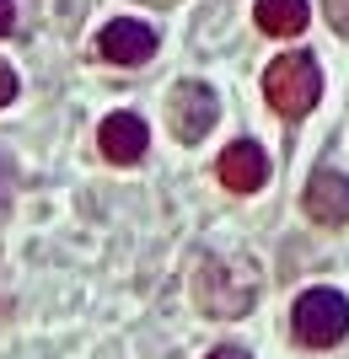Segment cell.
Wrapping results in <instances>:
<instances>
[{
    "label": "cell",
    "instance_id": "6da1fadb",
    "mask_svg": "<svg viewBox=\"0 0 349 359\" xmlns=\"http://www.w3.org/2000/svg\"><path fill=\"white\" fill-rule=\"evenodd\" d=\"M258 290H263V273L253 257H199L194 269V300L199 311L215 316V322H237L258 306Z\"/></svg>",
    "mask_w": 349,
    "mask_h": 359
},
{
    "label": "cell",
    "instance_id": "7a4b0ae2",
    "mask_svg": "<svg viewBox=\"0 0 349 359\" xmlns=\"http://www.w3.org/2000/svg\"><path fill=\"white\" fill-rule=\"evenodd\" d=\"M263 102H269L285 123L306 118V113L322 102V70H317V60H312L306 48H290V54L269 60V70H263Z\"/></svg>",
    "mask_w": 349,
    "mask_h": 359
},
{
    "label": "cell",
    "instance_id": "3957f363",
    "mask_svg": "<svg viewBox=\"0 0 349 359\" xmlns=\"http://www.w3.org/2000/svg\"><path fill=\"white\" fill-rule=\"evenodd\" d=\"M290 332H296V344L306 348H334L349 338V300L338 290L317 285V290H301L296 306H290Z\"/></svg>",
    "mask_w": 349,
    "mask_h": 359
},
{
    "label": "cell",
    "instance_id": "277c9868",
    "mask_svg": "<svg viewBox=\"0 0 349 359\" xmlns=\"http://www.w3.org/2000/svg\"><path fill=\"white\" fill-rule=\"evenodd\" d=\"M220 123V97L204 81H178L167 91V129L183 140V145H199Z\"/></svg>",
    "mask_w": 349,
    "mask_h": 359
},
{
    "label": "cell",
    "instance_id": "5b68a950",
    "mask_svg": "<svg viewBox=\"0 0 349 359\" xmlns=\"http://www.w3.org/2000/svg\"><path fill=\"white\" fill-rule=\"evenodd\" d=\"M97 54L107 65H124V70H135V65H151L156 60V32L135 16H113L103 32H97Z\"/></svg>",
    "mask_w": 349,
    "mask_h": 359
},
{
    "label": "cell",
    "instance_id": "8992f818",
    "mask_svg": "<svg viewBox=\"0 0 349 359\" xmlns=\"http://www.w3.org/2000/svg\"><path fill=\"white\" fill-rule=\"evenodd\" d=\"M301 210H306V220L328 225V231L349 225V177L334 172V166H317L312 182H306V194H301Z\"/></svg>",
    "mask_w": 349,
    "mask_h": 359
},
{
    "label": "cell",
    "instance_id": "52a82bcc",
    "mask_svg": "<svg viewBox=\"0 0 349 359\" xmlns=\"http://www.w3.org/2000/svg\"><path fill=\"white\" fill-rule=\"evenodd\" d=\"M215 177L226 182L231 194H258L269 182V150L258 140H231L220 150V161H215Z\"/></svg>",
    "mask_w": 349,
    "mask_h": 359
},
{
    "label": "cell",
    "instance_id": "ba28073f",
    "mask_svg": "<svg viewBox=\"0 0 349 359\" xmlns=\"http://www.w3.org/2000/svg\"><path fill=\"white\" fill-rule=\"evenodd\" d=\"M97 150H103L113 166H135L145 161V150H151V129L140 113H107L103 129H97Z\"/></svg>",
    "mask_w": 349,
    "mask_h": 359
},
{
    "label": "cell",
    "instance_id": "9c48e42d",
    "mask_svg": "<svg viewBox=\"0 0 349 359\" xmlns=\"http://www.w3.org/2000/svg\"><path fill=\"white\" fill-rule=\"evenodd\" d=\"M306 0H253V22L269 38H301L306 32Z\"/></svg>",
    "mask_w": 349,
    "mask_h": 359
},
{
    "label": "cell",
    "instance_id": "30bf717a",
    "mask_svg": "<svg viewBox=\"0 0 349 359\" xmlns=\"http://www.w3.org/2000/svg\"><path fill=\"white\" fill-rule=\"evenodd\" d=\"M322 16H328V27L338 38H349V0H322Z\"/></svg>",
    "mask_w": 349,
    "mask_h": 359
},
{
    "label": "cell",
    "instance_id": "8fae6325",
    "mask_svg": "<svg viewBox=\"0 0 349 359\" xmlns=\"http://www.w3.org/2000/svg\"><path fill=\"white\" fill-rule=\"evenodd\" d=\"M11 102H16V70L0 60V107H11Z\"/></svg>",
    "mask_w": 349,
    "mask_h": 359
},
{
    "label": "cell",
    "instance_id": "7c38bea8",
    "mask_svg": "<svg viewBox=\"0 0 349 359\" xmlns=\"http://www.w3.org/2000/svg\"><path fill=\"white\" fill-rule=\"evenodd\" d=\"M11 27H16V6H11V0H0V38H6Z\"/></svg>",
    "mask_w": 349,
    "mask_h": 359
},
{
    "label": "cell",
    "instance_id": "4fadbf2b",
    "mask_svg": "<svg viewBox=\"0 0 349 359\" xmlns=\"http://www.w3.org/2000/svg\"><path fill=\"white\" fill-rule=\"evenodd\" d=\"M210 359H253L247 348H237V344H220V348H210Z\"/></svg>",
    "mask_w": 349,
    "mask_h": 359
},
{
    "label": "cell",
    "instance_id": "5bb4252c",
    "mask_svg": "<svg viewBox=\"0 0 349 359\" xmlns=\"http://www.w3.org/2000/svg\"><path fill=\"white\" fill-rule=\"evenodd\" d=\"M6 188H11V166H6V156H0V198H6Z\"/></svg>",
    "mask_w": 349,
    "mask_h": 359
}]
</instances>
